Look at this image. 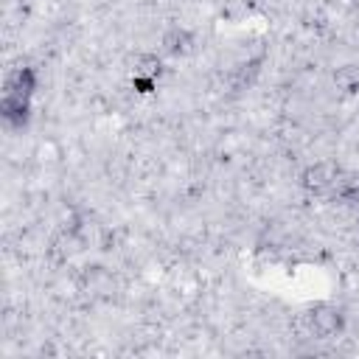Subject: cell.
Masks as SVG:
<instances>
[{
  "mask_svg": "<svg viewBox=\"0 0 359 359\" xmlns=\"http://www.w3.org/2000/svg\"><path fill=\"white\" fill-rule=\"evenodd\" d=\"M309 334L314 337H331L337 328H339V314L334 309H311L306 317H303Z\"/></svg>",
  "mask_w": 359,
  "mask_h": 359,
  "instance_id": "1",
  "label": "cell"
}]
</instances>
